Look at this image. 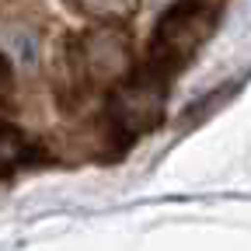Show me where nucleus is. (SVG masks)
Wrapping results in <instances>:
<instances>
[{"label":"nucleus","instance_id":"1","mask_svg":"<svg viewBox=\"0 0 251 251\" xmlns=\"http://www.w3.org/2000/svg\"><path fill=\"white\" fill-rule=\"evenodd\" d=\"M136 70V52L129 35L119 25H98L74 35L63 49V77L67 91L77 98H98L108 94Z\"/></svg>","mask_w":251,"mask_h":251},{"label":"nucleus","instance_id":"2","mask_svg":"<svg viewBox=\"0 0 251 251\" xmlns=\"http://www.w3.org/2000/svg\"><path fill=\"white\" fill-rule=\"evenodd\" d=\"M216 21H220V11L209 0H178L153 28L143 70H150L153 77L171 84L196 59V52L206 46Z\"/></svg>","mask_w":251,"mask_h":251},{"label":"nucleus","instance_id":"3","mask_svg":"<svg viewBox=\"0 0 251 251\" xmlns=\"http://www.w3.org/2000/svg\"><path fill=\"white\" fill-rule=\"evenodd\" d=\"M168 80L153 77L150 70H133L112 94L105 105V119L108 129L115 136L119 147L133 143L140 136H147L157 122L164 119V105H168Z\"/></svg>","mask_w":251,"mask_h":251},{"label":"nucleus","instance_id":"4","mask_svg":"<svg viewBox=\"0 0 251 251\" xmlns=\"http://www.w3.org/2000/svg\"><path fill=\"white\" fill-rule=\"evenodd\" d=\"M67 4L91 18V21H98V25H122V21H129L140 7V0H67Z\"/></svg>","mask_w":251,"mask_h":251},{"label":"nucleus","instance_id":"5","mask_svg":"<svg viewBox=\"0 0 251 251\" xmlns=\"http://www.w3.org/2000/svg\"><path fill=\"white\" fill-rule=\"evenodd\" d=\"M31 161V140L0 115V178Z\"/></svg>","mask_w":251,"mask_h":251},{"label":"nucleus","instance_id":"6","mask_svg":"<svg viewBox=\"0 0 251 251\" xmlns=\"http://www.w3.org/2000/svg\"><path fill=\"white\" fill-rule=\"evenodd\" d=\"M14 101V70H11V59L0 52V115H7Z\"/></svg>","mask_w":251,"mask_h":251}]
</instances>
